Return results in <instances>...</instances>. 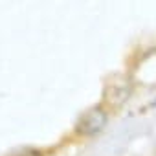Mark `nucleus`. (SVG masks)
I'll use <instances>...</instances> for the list:
<instances>
[{"label": "nucleus", "instance_id": "1", "mask_svg": "<svg viewBox=\"0 0 156 156\" xmlns=\"http://www.w3.org/2000/svg\"><path fill=\"white\" fill-rule=\"evenodd\" d=\"M105 123H107L105 110L99 107H94L79 118V121H77V132L83 136H92V134L99 132L105 127Z\"/></svg>", "mask_w": 156, "mask_h": 156}, {"label": "nucleus", "instance_id": "2", "mask_svg": "<svg viewBox=\"0 0 156 156\" xmlns=\"http://www.w3.org/2000/svg\"><path fill=\"white\" fill-rule=\"evenodd\" d=\"M11 156H42V152L37 149H20V151L13 152Z\"/></svg>", "mask_w": 156, "mask_h": 156}]
</instances>
